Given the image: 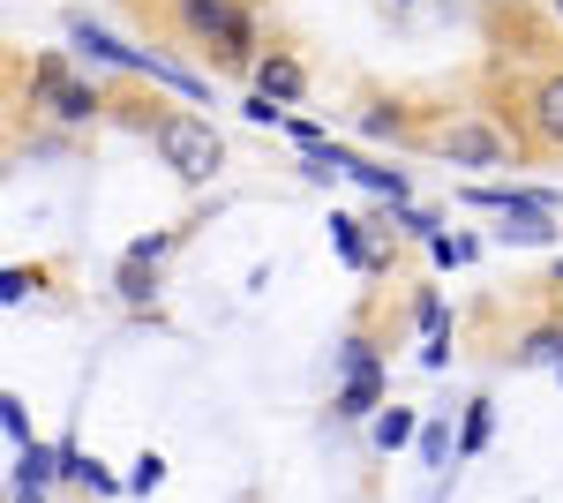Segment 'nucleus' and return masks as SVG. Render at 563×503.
<instances>
[{"instance_id":"1","label":"nucleus","mask_w":563,"mask_h":503,"mask_svg":"<svg viewBox=\"0 0 563 503\" xmlns=\"http://www.w3.org/2000/svg\"><path fill=\"white\" fill-rule=\"evenodd\" d=\"M166 23L211 61L218 76H256V0H166Z\"/></svg>"},{"instance_id":"2","label":"nucleus","mask_w":563,"mask_h":503,"mask_svg":"<svg viewBox=\"0 0 563 503\" xmlns=\"http://www.w3.org/2000/svg\"><path fill=\"white\" fill-rule=\"evenodd\" d=\"M143 135H151V151H158V166L174 173L180 188H211L218 173H225V135H218L203 113H188V106H143V113H129Z\"/></svg>"},{"instance_id":"3","label":"nucleus","mask_w":563,"mask_h":503,"mask_svg":"<svg viewBox=\"0 0 563 503\" xmlns=\"http://www.w3.org/2000/svg\"><path fill=\"white\" fill-rule=\"evenodd\" d=\"M466 204L496 218V241H504V249H556V210H563L556 188H504V181H481V188H466Z\"/></svg>"},{"instance_id":"4","label":"nucleus","mask_w":563,"mask_h":503,"mask_svg":"<svg viewBox=\"0 0 563 503\" xmlns=\"http://www.w3.org/2000/svg\"><path fill=\"white\" fill-rule=\"evenodd\" d=\"M68 45H76L84 68H129V76H151V84H174L180 98H203V76L174 68V61L151 53V45H121L113 31H98V23H68Z\"/></svg>"},{"instance_id":"5","label":"nucleus","mask_w":563,"mask_h":503,"mask_svg":"<svg viewBox=\"0 0 563 503\" xmlns=\"http://www.w3.org/2000/svg\"><path fill=\"white\" fill-rule=\"evenodd\" d=\"M31 90H38V113H53L60 128H90V121L113 113V98L98 84H84L60 53H38V61H31Z\"/></svg>"},{"instance_id":"6","label":"nucleus","mask_w":563,"mask_h":503,"mask_svg":"<svg viewBox=\"0 0 563 503\" xmlns=\"http://www.w3.org/2000/svg\"><path fill=\"white\" fill-rule=\"evenodd\" d=\"M421 143H429L435 158H451V166H511V158H519V143H511L504 128L488 121L481 106L451 113L443 128H421Z\"/></svg>"},{"instance_id":"7","label":"nucleus","mask_w":563,"mask_h":503,"mask_svg":"<svg viewBox=\"0 0 563 503\" xmlns=\"http://www.w3.org/2000/svg\"><path fill=\"white\" fill-rule=\"evenodd\" d=\"M526 143L533 158H563V61L526 76Z\"/></svg>"},{"instance_id":"8","label":"nucleus","mask_w":563,"mask_h":503,"mask_svg":"<svg viewBox=\"0 0 563 503\" xmlns=\"http://www.w3.org/2000/svg\"><path fill=\"white\" fill-rule=\"evenodd\" d=\"M256 90H263V98H278V106H301V98H308V68H301V53L271 45V53L256 61Z\"/></svg>"},{"instance_id":"9","label":"nucleus","mask_w":563,"mask_h":503,"mask_svg":"<svg viewBox=\"0 0 563 503\" xmlns=\"http://www.w3.org/2000/svg\"><path fill=\"white\" fill-rule=\"evenodd\" d=\"M331 414H339V420H376V414H384V361H376V369H353V376H339Z\"/></svg>"},{"instance_id":"10","label":"nucleus","mask_w":563,"mask_h":503,"mask_svg":"<svg viewBox=\"0 0 563 503\" xmlns=\"http://www.w3.org/2000/svg\"><path fill=\"white\" fill-rule=\"evenodd\" d=\"M346 181H361V188L384 196V204H406V196H413L406 166H376V158H353V151H346Z\"/></svg>"},{"instance_id":"11","label":"nucleus","mask_w":563,"mask_h":503,"mask_svg":"<svg viewBox=\"0 0 563 503\" xmlns=\"http://www.w3.org/2000/svg\"><path fill=\"white\" fill-rule=\"evenodd\" d=\"M113 294L129 300V308H151V300H158V263H151V255H121V271H113Z\"/></svg>"},{"instance_id":"12","label":"nucleus","mask_w":563,"mask_h":503,"mask_svg":"<svg viewBox=\"0 0 563 503\" xmlns=\"http://www.w3.org/2000/svg\"><path fill=\"white\" fill-rule=\"evenodd\" d=\"M53 473H60V444H38V436L15 444V489H45Z\"/></svg>"},{"instance_id":"13","label":"nucleus","mask_w":563,"mask_h":503,"mask_svg":"<svg viewBox=\"0 0 563 503\" xmlns=\"http://www.w3.org/2000/svg\"><path fill=\"white\" fill-rule=\"evenodd\" d=\"M331 241H339V255H346L353 271H376V263H384V255L361 241V218H346V210H331Z\"/></svg>"},{"instance_id":"14","label":"nucleus","mask_w":563,"mask_h":503,"mask_svg":"<svg viewBox=\"0 0 563 503\" xmlns=\"http://www.w3.org/2000/svg\"><path fill=\"white\" fill-rule=\"evenodd\" d=\"M376 428V451H398V444H421V428H413V406H384V414L368 420Z\"/></svg>"},{"instance_id":"15","label":"nucleus","mask_w":563,"mask_h":503,"mask_svg":"<svg viewBox=\"0 0 563 503\" xmlns=\"http://www.w3.org/2000/svg\"><path fill=\"white\" fill-rule=\"evenodd\" d=\"M519 361H526V369H563V324H541V331H526Z\"/></svg>"},{"instance_id":"16","label":"nucleus","mask_w":563,"mask_h":503,"mask_svg":"<svg viewBox=\"0 0 563 503\" xmlns=\"http://www.w3.org/2000/svg\"><path fill=\"white\" fill-rule=\"evenodd\" d=\"M488 428H496V414H488V398H474L466 406V428H459V459H481L488 451Z\"/></svg>"},{"instance_id":"17","label":"nucleus","mask_w":563,"mask_h":503,"mask_svg":"<svg viewBox=\"0 0 563 503\" xmlns=\"http://www.w3.org/2000/svg\"><path fill=\"white\" fill-rule=\"evenodd\" d=\"M390 226H398L406 241H435V226H443V218H435V210H421V204H390Z\"/></svg>"},{"instance_id":"18","label":"nucleus","mask_w":563,"mask_h":503,"mask_svg":"<svg viewBox=\"0 0 563 503\" xmlns=\"http://www.w3.org/2000/svg\"><path fill=\"white\" fill-rule=\"evenodd\" d=\"M451 459H459L451 428H443V420H429V428H421V466H451Z\"/></svg>"},{"instance_id":"19","label":"nucleus","mask_w":563,"mask_h":503,"mask_svg":"<svg viewBox=\"0 0 563 503\" xmlns=\"http://www.w3.org/2000/svg\"><path fill=\"white\" fill-rule=\"evenodd\" d=\"M429 255H435V263H474V255H481V241H474V233H435V241H429Z\"/></svg>"},{"instance_id":"20","label":"nucleus","mask_w":563,"mask_h":503,"mask_svg":"<svg viewBox=\"0 0 563 503\" xmlns=\"http://www.w3.org/2000/svg\"><path fill=\"white\" fill-rule=\"evenodd\" d=\"M158 481H166V459H158V451H143V459L129 466V496H151Z\"/></svg>"},{"instance_id":"21","label":"nucleus","mask_w":563,"mask_h":503,"mask_svg":"<svg viewBox=\"0 0 563 503\" xmlns=\"http://www.w3.org/2000/svg\"><path fill=\"white\" fill-rule=\"evenodd\" d=\"M413 324H421L429 338H451V316H443V300H435V294H421V300H413Z\"/></svg>"},{"instance_id":"22","label":"nucleus","mask_w":563,"mask_h":503,"mask_svg":"<svg viewBox=\"0 0 563 503\" xmlns=\"http://www.w3.org/2000/svg\"><path fill=\"white\" fill-rule=\"evenodd\" d=\"M180 233H188V226H174V233H143V241H129V255H151V263H166V255L180 249Z\"/></svg>"},{"instance_id":"23","label":"nucleus","mask_w":563,"mask_h":503,"mask_svg":"<svg viewBox=\"0 0 563 503\" xmlns=\"http://www.w3.org/2000/svg\"><path fill=\"white\" fill-rule=\"evenodd\" d=\"M353 369H376V346L368 338H346L339 346V376H353Z\"/></svg>"},{"instance_id":"24","label":"nucleus","mask_w":563,"mask_h":503,"mask_svg":"<svg viewBox=\"0 0 563 503\" xmlns=\"http://www.w3.org/2000/svg\"><path fill=\"white\" fill-rule=\"evenodd\" d=\"M241 113H249L256 128H286V106H278V98H263V90L249 98V106H241Z\"/></svg>"},{"instance_id":"25","label":"nucleus","mask_w":563,"mask_h":503,"mask_svg":"<svg viewBox=\"0 0 563 503\" xmlns=\"http://www.w3.org/2000/svg\"><path fill=\"white\" fill-rule=\"evenodd\" d=\"M0 428H8L15 444H31V420H23V398H0Z\"/></svg>"},{"instance_id":"26","label":"nucleus","mask_w":563,"mask_h":503,"mask_svg":"<svg viewBox=\"0 0 563 503\" xmlns=\"http://www.w3.org/2000/svg\"><path fill=\"white\" fill-rule=\"evenodd\" d=\"M31 286H38V271H8V278H0V300H8V308H15V300L31 294Z\"/></svg>"},{"instance_id":"27","label":"nucleus","mask_w":563,"mask_h":503,"mask_svg":"<svg viewBox=\"0 0 563 503\" xmlns=\"http://www.w3.org/2000/svg\"><path fill=\"white\" fill-rule=\"evenodd\" d=\"M286 135H294L301 151H316V143H323V128H316V121H286Z\"/></svg>"},{"instance_id":"28","label":"nucleus","mask_w":563,"mask_h":503,"mask_svg":"<svg viewBox=\"0 0 563 503\" xmlns=\"http://www.w3.org/2000/svg\"><path fill=\"white\" fill-rule=\"evenodd\" d=\"M15 503H45V489H15Z\"/></svg>"},{"instance_id":"29","label":"nucleus","mask_w":563,"mask_h":503,"mask_svg":"<svg viewBox=\"0 0 563 503\" xmlns=\"http://www.w3.org/2000/svg\"><path fill=\"white\" fill-rule=\"evenodd\" d=\"M549 286H563V263H556V278H549Z\"/></svg>"},{"instance_id":"30","label":"nucleus","mask_w":563,"mask_h":503,"mask_svg":"<svg viewBox=\"0 0 563 503\" xmlns=\"http://www.w3.org/2000/svg\"><path fill=\"white\" fill-rule=\"evenodd\" d=\"M556 15H563V0H556Z\"/></svg>"},{"instance_id":"31","label":"nucleus","mask_w":563,"mask_h":503,"mask_svg":"<svg viewBox=\"0 0 563 503\" xmlns=\"http://www.w3.org/2000/svg\"><path fill=\"white\" fill-rule=\"evenodd\" d=\"M398 8H406V0H398Z\"/></svg>"}]
</instances>
